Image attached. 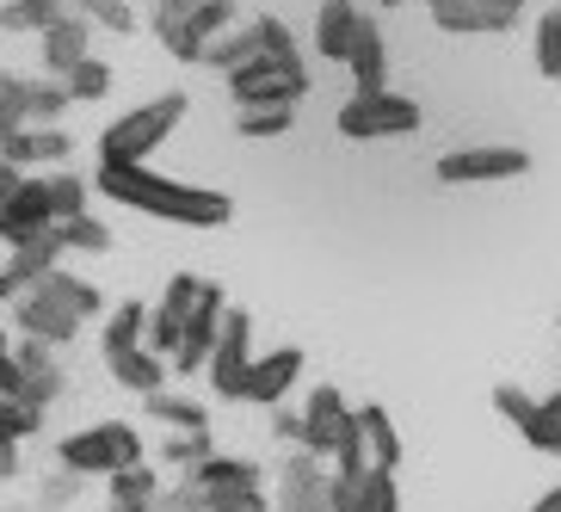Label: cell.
I'll list each match as a JSON object with an SVG mask.
<instances>
[{
  "instance_id": "6da1fadb",
  "label": "cell",
  "mask_w": 561,
  "mask_h": 512,
  "mask_svg": "<svg viewBox=\"0 0 561 512\" xmlns=\"http://www.w3.org/2000/svg\"><path fill=\"white\" fill-rule=\"evenodd\" d=\"M93 192H105V198L124 204V211L185 223V229H222V223L234 216V198H229V192L167 180V173H154V167H117V161H100V173H93Z\"/></svg>"
},
{
  "instance_id": "7a4b0ae2",
  "label": "cell",
  "mask_w": 561,
  "mask_h": 512,
  "mask_svg": "<svg viewBox=\"0 0 561 512\" xmlns=\"http://www.w3.org/2000/svg\"><path fill=\"white\" fill-rule=\"evenodd\" d=\"M185 112H192V100H185V93H161V100H149V105H136V112L112 117V124L100 130V161L149 167V155L161 149L173 130H180Z\"/></svg>"
},
{
  "instance_id": "3957f363",
  "label": "cell",
  "mask_w": 561,
  "mask_h": 512,
  "mask_svg": "<svg viewBox=\"0 0 561 512\" xmlns=\"http://www.w3.org/2000/svg\"><path fill=\"white\" fill-rule=\"evenodd\" d=\"M154 37L173 62H204L222 32H234V0H154Z\"/></svg>"
},
{
  "instance_id": "277c9868",
  "label": "cell",
  "mask_w": 561,
  "mask_h": 512,
  "mask_svg": "<svg viewBox=\"0 0 561 512\" xmlns=\"http://www.w3.org/2000/svg\"><path fill=\"white\" fill-rule=\"evenodd\" d=\"M142 432L130 426V420H100V426L87 432H68L62 445H56V463H62L68 476H100L112 481L117 469H136L142 463Z\"/></svg>"
},
{
  "instance_id": "5b68a950",
  "label": "cell",
  "mask_w": 561,
  "mask_h": 512,
  "mask_svg": "<svg viewBox=\"0 0 561 512\" xmlns=\"http://www.w3.org/2000/svg\"><path fill=\"white\" fill-rule=\"evenodd\" d=\"M309 93V62L302 56H253L248 68L229 75V100L234 112H260V105H297Z\"/></svg>"
},
{
  "instance_id": "8992f818",
  "label": "cell",
  "mask_w": 561,
  "mask_h": 512,
  "mask_svg": "<svg viewBox=\"0 0 561 512\" xmlns=\"http://www.w3.org/2000/svg\"><path fill=\"white\" fill-rule=\"evenodd\" d=\"M333 130L346 143H396V136L420 130V105L408 93H352L333 117Z\"/></svg>"
},
{
  "instance_id": "52a82bcc",
  "label": "cell",
  "mask_w": 561,
  "mask_h": 512,
  "mask_svg": "<svg viewBox=\"0 0 561 512\" xmlns=\"http://www.w3.org/2000/svg\"><path fill=\"white\" fill-rule=\"evenodd\" d=\"M445 185H500L530 173V155L512 149V143H462V149H445L438 167H432Z\"/></svg>"
},
{
  "instance_id": "ba28073f",
  "label": "cell",
  "mask_w": 561,
  "mask_h": 512,
  "mask_svg": "<svg viewBox=\"0 0 561 512\" xmlns=\"http://www.w3.org/2000/svg\"><path fill=\"white\" fill-rule=\"evenodd\" d=\"M253 315L248 309H229V321H222V333H216V352H210V389L216 401H241V389H248V371H253Z\"/></svg>"
},
{
  "instance_id": "9c48e42d",
  "label": "cell",
  "mask_w": 561,
  "mask_h": 512,
  "mask_svg": "<svg viewBox=\"0 0 561 512\" xmlns=\"http://www.w3.org/2000/svg\"><path fill=\"white\" fill-rule=\"evenodd\" d=\"M352 426H358V408H346L340 389L314 383L309 401H302V451H314L321 463H333V451L352 439Z\"/></svg>"
},
{
  "instance_id": "30bf717a",
  "label": "cell",
  "mask_w": 561,
  "mask_h": 512,
  "mask_svg": "<svg viewBox=\"0 0 561 512\" xmlns=\"http://www.w3.org/2000/svg\"><path fill=\"white\" fill-rule=\"evenodd\" d=\"M278 512H333V463L290 451L278 463Z\"/></svg>"
},
{
  "instance_id": "8fae6325",
  "label": "cell",
  "mask_w": 561,
  "mask_h": 512,
  "mask_svg": "<svg viewBox=\"0 0 561 512\" xmlns=\"http://www.w3.org/2000/svg\"><path fill=\"white\" fill-rule=\"evenodd\" d=\"M494 408H500V420H512V426H518V439H525L530 451L561 457V426L549 420V408L530 396V389H518V383H500V389H494Z\"/></svg>"
},
{
  "instance_id": "7c38bea8",
  "label": "cell",
  "mask_w": 561,
  "mask_h": 512,
  "mask_svg": "<svg viewBox=\"0 0 561 512\" xmlns=\"http://www.w3.org/2000/svg\"><path fill=\"white\" fill-rule=\"evenodd\" d=\"M50 229H56V216H50V198H44V173H32L19 192L0 198V241H7V248L37 241V235H50Z\"/></svg>"
},
{
  "instance_id": "4fadbf2b",
  "label": "cell",
  "mask_w": 561,
  "mask_h": 512,
  "mask_svg": "<svg viewBox=\"0 0 561 512\" xmlns=\"http://www.w3.org/2000/svg\"><path fill=\"white\" fill-rule=\"evenodd\" d=\"M13 328H19V340H44V346H75V333H81V315L75 309H62V303H50V297H37V291H25V297L13 303Z\"/></svg>"
},
{
  "instance_id": "5bb4252c",
  "label": "cell",
  "mask_w": 561,
  "mask_h": 512,
  "mask_svg": "<svg viewBox=\"0 0 561 512\" xmlns=\"http://www.w3.org/2000/svg\"><path fill=\"white\" fill-rule=\"evenodd\" d=\"M426 7H432V25L450 37H494L518 25V13L494 7V0H426Z\"/></svg>"
},
{
  "instance_id": "9a60e30c",
  "label": "cell",
  "mask_w": 561,
  "mask_h": 512,
  "mask_svg": "<svg viewBox=\"0 0 561 512\" xmlns=\"http://www.w3.org/2000/svg\"><path fill=\"white\" fill-rule=\"evenodd\" d=\"M297 383H302V352L297 346H272L265 359H253L241 401H253V408H284V396H290Z\"/></svg>"
},
{
  "instance_id": "2e32d148",
  "label": "cell",
  "mask_w": 561,
  "mask_h": 512,
  "mask_svg": "<svg viewBox=\"0 0 561 512\" xmlns=\"http://www.w3.org/2000/svg\"><path fill=\"white\" fill-rule=\"evenodd\" d=\"M68 155H75V143H68V130H13V136H0V161H13L19 173H32V167H68Z\"/></svg>"
},
{
  "instance_id": "e0dca14e",
  "label": "cell",
  "mask_w": 561,
  "mask_h": 512,
  "mask_svg": "<svg viewBox=\"0 0 561 512\" xmlns=\"http://www.w3.org/2000/svg\"><path fill=\"white\" fill-rule=\"evenodd\" d=\"M346 68H352V81H358V93H389V50H382V25L370 13L358 19V37H352V50H346Z\"/></svg>"
},
{
  "instance_id": "ac0fdd59",
  "label": "cell",
  "mask_w": 561,
  "mask_h": 512,
  "mask_svg": "<svg viewBox=\"0 0 561 512\" xmlns=\"http://www.w3.org/2000/svg\"><path fill=\"white\" fill-rule=\"evenodd\" d=\"M87 44H93V19H81L75 7H68V19H56L50 32H44V75H56V81H62L75 62H87V56H93Z\"/></svg>"
},
{
  "instance_id": "d6986e66",
  "label": "cell",
  "mask_w": 561,
  "mask_h": 512,
  "mask_svg": "<svg viewBox=\"0 0 561 512\" xmlns=\"http://www.w3.org/2000/svg\"><path fill=\"white\" fill-rule=\"evenodd\" d=\"M358 19H364L358 0H321V13H314V56L346 62L352 37H358Z\"/></svg>"
},
{
  "instance_id": "ffe728a7",
  "label": "cell",
  "mask_w": 561,
  "mask_h": 512,
  "mask_svg": "<svg viewBox=\"0 0 561 512\" xmlns=\"http://www.w3.org/2000/svg\"><path fill=\"white\" fill-rule=\"evenodd\" d=\"M358 432H364V463H370L377 476H396V469H401V432H396V420L370 401V408H358Z\"/></svg>"
},
{
  "instance_id": "44dd1931",
  "label": "cell",
  "mask_w": 561,
  "mask_h": 512,
  "mask_svg": "<svg viewBox=\"0 0 561 512\" xmlns=\"http://www.w3.org/2000/svg\"><path fill=\"white\" fill-rule=\"evenodd\" d=\"M142 413L161 420L167 432H210V408H204L198 396H180V389H154V396H142Z\"/></svg>"
},
{
  "instance_id": "7402d4cb",
  "label": "cell",
  "mask_w": 561,
  "mask_h": 512,
  "mask_svg": "<svg viewBox=\"0 0 561 512\" xmlns=\"http://www.w3.org/2000/svg\"><path fill=\"white\" fill-rule=\"evenodd\" d=\"M62 265V241L56 235H37V241H19L13 260H7V278H13V291H32V284H44Z\"/></svg>"
},
{
  "instance_id": "603a6c76",
  "label": "cell",
  "mask_w": 561,
  "mask_h": 512,
  "mask_svg": "<svg viewBox=\"0 0 561 512\" xmlns=\"http://www.w3.org/2000/svg\"><path fill=\"white\" fill-rule=\"evenodd\" d=\"M37 297H50V303H62V309H75L81 321H93V315H105V297H100V284H87L81 272H68V265H56L44 284H32Z\"/></svg>"
},
{
  "instance_id": "cb8c5ba5",
  "label": "cell",
  "mask_w": 561,
  "mask_h": 512,
  "mask_svg": "<svg viewBox=\"0 0 561 512\" xmlns=\"http://www.w3.org/2000/svg\"><path fill=\"white\" fill-rule=\"evenodd\" d=\"M185 488H265V469L253 457H222L216 451L210 463H198L192 476H180Z\"/></svg>"
},
{
  "instance_id": "d4e9b609",
  "label": "cell",
  "mask_w": 561,
  "mask_h": 512,
  "mask_svg": "<svg viewBox=\"0 0 561 512\" xmlns=\"http://www.w3.org/2000/svg\"><path fill=\"white\" fill-rule=\"evenodd\" d=\"M142 333H149V303H117V309L105 315V333H100L105 364L124 359V352H136L142 346Z\"/></svg>"
},
{
  "instance_id": "484cf974",
  "label": "cell",
  "mask_w": 561,
  "mask_h": 512,
  "mask_svg": "<svg viewBox=\"0 0 561 512\" xmlns=\"http://www.w3.org/2000/svg\"><path fill=\"white\" fill-rule=\"evenodd\" d=\"M105 371L117 377V389H136V396H154V389H167V371H173V364H167V359H154L149 346H136V352H124V359H112Z\"/></svg>"
},
{
  "instance_id": "4316f807",
  "label": "cell",
  "mask_w": 561,
  "mask_h": 512,
  "mask_svg": "<svg viewBox=\"0 0 561 512\" xmlns=\"http://www.w3.org/2000/svg\"><path fill=\"white\" fill-rule=\"evenodd\" d=\"M44 198H50V216H56V223H68V216H87L93 180H81L75 167H50V173H44Z\"/></svg>"
},
{
  "instance_id": "83f0119b",
  "label": "cell",
  "mask_w": 561,
  "mask_h": 512,
  "mask_svg": "<svg viewBox=\"0 0 561 512\" xmlns=\"http://www.w3.org/2000/svg\"><path fill=\"white\" fill-rule=\"evenodd\" d=\"M62 112H68V81H56V75L25 81V130H50Z\"/></svg>"
},
{
  "instance_id": "f1b7e54d",
  "label": "cell",
  "mask_w": 561,
  "mask_h": 512,
  "mask_svg": "<svg viewBox=\"0 0 561 512\" xmlns=\"http://www.w3.org/2000/svg\"><path fill=\"white\" fill-rule=\"evenodd\" d=\"M56 19H68V0H7L0 7V32H50Z\"/></svg>"
},
{
  "instance_id": "f546056e",
  "label": "cell",
  "mask_w": 561,
  "mask_h": 512,
  "mask_svg": "<svg viewBox=\"0 0 561 512\" xmlns=\"http://www.w3.org/2000/svg\"><path fill=\"white\" fill-rule=\"evenodd\" d=\"M105 494L117 500V507H136V512H154V500H161V476H154L149 463H136V469H117L112 481H105Z\"/></svg>"
},
{
  "instance_id": "4dcf8cb0",
  "label": "cell",
  "mask_w": 561,
  "mask_h": 512,
  "mask_svg": "<svg viewBox=\"0 0 561 512\" xmlns=\"http://www.w3.org/2000/svg\"><path fill=\"white\" fill-rule=\"evenodd\" d=\"M253 56H265V50H260V37H253V25H241V32H222L210 50H204V68H216V75L229 81L234 68H248Z\"/></svg>"
},
{
  "instance_id": "1f68e13d",
  "label": "cell",
  "mask_w": 561,
  "mask_h": 512,
  "mask_svg": "<svg viewBox=\"0 0 561 512\" xmlns=\"http://www.w3.org/2000/svg\"><path fill=\"white\" fill-rule=\"evenodd\" d=\"M210 457H216L210 432H167V439H161V463H167V469H180V476H192V469L210 463Z\"/></svg>"
},
{
  "instance_id": "d6a6232c",
  "label": "cell",
  "mask_w": 561,
  "mask_h": 512,
  "mask_svg": "<svg viewBox=\"0 0 561 512\" xmlns=\"http://www.w3.org/2000/svg\"><path fill=\"white\" fill-rule=\"evenodd\" d=\"M198 512H278L265 500V488H192Z\"/></svg>"
},
{
  "instance_id": "836d02e7",
  "label": "cell",
  "mask_w": 561,
  "mask_h": 512,
  "mask_svg": "<svg viewBox=\"0 0 561 512\" xmlns=\"http://www.w3.org/2000/svg\"><path fill=\"white\" fill-rule=\"evenodd\" d=\"M56 241H62V253H105L112 248V229H105L100 216H68V223H56Z\"/></svg>"
},
{
  "instance_id": "e575fe53",
  "label": "cell",
  "mask_w": 561,
  "mask_h": 512,
  "mask_svg": "<svg viewBox=\"0 0 561 512\" xmlns=\"http://www.w3.org/2000/svg\"><path fill=\"white\" fill-rule=\"evenodd\" d=\"M297 124V105H260V112H234V130L248 136V143H272Z\"/></svg>"
},
{
  "instance_id": "d590c367",
  "label": "cell",
  "mask_w": 561,
  "mask_h": 512,
  "mask_svg": "<svg viewBox=\"0 0 561 512\" xmlns=\"http://www.w3.org/2000/svg\"><path fill=\"white\" fill-rule=\"evenodd\" d=\"M62 81H68V100L93 105V100H105V93H112V68H105L100 56H87V62H75V68H68Z\"/></svg>"
},
{
  "instance_id": "8d00e7d4",
  "label": "cell",
  "mask_w": 561,
  "mask_h": 512,
  "mask_svg": "<svg viewBox=\"0 0 561 512\" xmlns=\"http://www.w3.org/2000/svg\"><path fill=\"white\" fill-rule=\"evenodd\" d=\"M180 340H185V321H180L173 309H161V303H149V333H142V346H149L154 359H167V364H173Z\"/></svg>"
},
{
  "instance_id": "74e56055",
  "label": "cell",
  "mask_w": 561,
  "mask_h": 512,
  "mask_svg": "<svg viewBox=\"0 0 561 512\" xmlns=\"http://www.w3.org/2000/svg\"><path fill=\"white\" fill-rule=\"evenodd\" d=\"M537 75L543 81H561V7H549L537 19Z\"/></svg>"
},
{
  "instance_id": "f35d334b",
  "label": "cell",
  "mask_w": 561,
  "mask_h": 512,
  "mask_svg": "<svg viewBox=\"0 0 561 512\" xmlns=\"http://www.w3.org/2000/svg\"><path fill=\"white\" fill-rule=\"evenodd\" d=\"M81 19H93V25H105V32H136V13H130V0H68Z\"/></svg>"
},
{
  "instance_id": "ab89813d",
  "label": "cell",
  "mask_w": 561,
  "mask_h": 512,
  "mask_svg": "<svg viewBox=\"0 0 561 512\" xmlns=\"http://www.w3.org/2000/svg\"><path fill=\"white\" fill-rule=\"evenodd\" d=\"M0 432H7L13 445L37 439V432H44V408H25V401H7V396H0Z\"/></svg>"
},
{
  "instance_id": "60d3db41",
  "label": "cell",
  "mask_w": 561,
  "mask_h": 512,
  "mask_svg": "<svg viewBox=\"0 0 561 512\" xmlns=\"http://www.w3.org/2000/svg\"><path fill=\"white\" fill-rule=\"evenodd\" d=\"M253 37H260V50L265 56H284V62H290V56H302L297 50V32H290V25H284V19H253Z\"/></svg>"
},
{
  "instance_id": "b9f144b4",
  "label": "cell",
  "mask_w": 561,
  "mask_h": 512,
  "mask_svg": "<svg viewBox=\"0 0 561 512\" xmlns=\"http://www.w3.org/2000/svg\"><path fill=\"white\" fill-rule=\"evenodd\" d=\"M364 500H370V512H401V488H396V476H364Z\"/></svg>"
},
{
  "instance_id": "7bdbcfd3",
  "label": "cell",
  "mask_w": 561,
  "mask_h": 512,
  "mask_svg": "<svg viewBox=\"0 0 561 512\" xmlns=\"http://www.w3.org/2000/svg\"><path fill=\"white\" fill-rule=\"evenodd\" d=\"M370 476V469H364ZM364 476H333V512H370L364 500Z\"/></svg>"
},
{
  "instance_id": "ee69618b",
  "label": "cell",
  "mask_w": 561,
  "mask_h": 512,
  "mask_svg": "<svg viewBox=\"0 0 561 512\" xmlns=\"http://www.w3.org/2000/svg\"><path fill=\"white\" fill-rule=\"evenodd\" d=\"M272 439H284L290 451H302V413H290V408H272Z\"/></svg>"
},
{
  "instance_id": "f6af8a7d",
  "label": "cell",
  "mask_w": 561,
  "mask_h": 512,
  "mask_svg": "<svg viewBox=\"0 0 561 512\" xmlns=\"http://www.w3.org/2000/svg\"><path fill=\"white\" fill-rule=\"evenodd\" d=\"M75 481H81V476H68V469L56 481H44V507H75V494H81Z\"/></svg>"
},
{
  "instance_id": "bcb514c9",
  "label": "cell",
  "mask_w": 561,
  "mask_h": 512,
  "mask_svg": "<svg viewBox=\"0 0 561 512\" xmlns=\"http://www.w3.org/2000/svg\"><path fill=\"white\" fill-rule=\"evenodd\" d=\"M154 512H198V500H192V488H161V500H154Z\"/></svg>"
},
{
  "instance_id": "7dc6e473",
  "label": "cell",
  "mask_w": 561,
  "mask_h": 512,
  "mask_svg": "<svg viewBox=\"0 0 561 512\" xmlns=\"http://www.w3.org/2000/svg\"><path fill=\"white\" fill-rule=\"evenodd\" d=\"M13 476H19V445L0 432V481H13Z\"/></svg>"
},
{
  "instance_id": "c3c4849f",
  "label": "cell",
  "mask_w": 561,
  "mask_h": 512,
  "mask_svg": "<svg viewBox=\"0 0 561 512\" xmlns=\"http://www.w3.org/2000/svg\"><path fill=\"white\" fill-rule=\"evenodd\" d=\"M25 180H32V173H19L13 161H0V198H7V192H19Z\"/></svg>"
},
{
  "instance_id": "681fc988",
  "label": "cell",
  "mask_w": 561,
  "mask_h": 512,
  "mask_svg": "<svg viewBox=\"0 0 561 512\" xmlns=\"http://www.w3.org/2000/svg\"><path fill=\"white\" fill-rule=\"evenodd\" d=\"M19 87H25V81H19V75H7V68H0V105H7V100H13V93H19Z\"/></svg>"
},
{
  "instance_id": "f907efd6",
  "label": "cell",
  "mask_w": 561,
  "mask_h": 512,
  "mask_svg": "<svg viewBox=\"0 0 561 512\" xmlns=\"http://www.w3.org/2000/svg\"><path fill=\"white\" fill-rule=\"evenodd\" d=\"M530 512H561V488H549V494L537 500V507H530Z\"/></svg>"
},
{
  "instance_id": "816d5d0a",
  "label": "cell",
  "mask_w": 561,
  "mask_h": 512,
  "mask_svg": "<svg viewBox=\"0 0 561 512\" xmlns=\"http://www.w3.org/2000/svg\"><path fill=\"white\" fill-rule=\"evenodd\" d=\"M0 303H19V291H13V278H7V265H0Z\"/></svg>"
},
{
  "instance_id": "f5cc1de1",
  "label": "cell",
  "mask_w": 561,
  "mask_h": 512,
  "mask_svg": "<svg viewBox=\"0 0 561 512\" xmlns=\"http://www.w3.org/2000/svg\"><path fill=\"white\" fill-rule=\"evenodd\" d=\"M543 408H549V420L561 426V389H556V396H543Z\"/></svg>"
},
{
  "instance_id": "db71d44e",
  "label": "cell",
  "mask_w": 561,
  "mask_h": 512,
  "mask_svg": "<svg viewBox=\"0 0 561 512\" xmlns=\"http://www.w3.org/2000/svg\"><path fill=\"white\" fill-rule=\"evenodd\" d=\"M7 352H13V333H7V328H0V359H7Z\"/></svg>"
},
{
  "instance_id": "11a10c76",
  "label": "cell",
  "mask_w": 561,
  "mask_h": 512,
  "mask_svg": "<svg viewBox=\"0 0 561 512\" xmlns=\"http://www.w3.org/2000/svg\"><path fill=\"white\" fill-rule=\"evenodd\" d=\"M494 7H512V13H525V0H494Z\"/></svg>"
},
{
  "instance_id": "9f6ffc18",
  "label": "cell",
  "mask_w": 561,
  "mask_h": 512,
  "mask_svg": "<svg viewBox=\"0 0 561 512\" xmlns=\"http://www.w3.org/2000/svg\"><path fill=\"white\" fill-rule=\"evenodd\" d=\"M105 512H136V507H117V500H112V507H105Z\"/></svg>"
},
{
  "instance_id": "6f0895ef",
  "label": "cell",
  "mask_w": 561,
  "mask_h": 512,
  "mask_svg": "<svg viewBox=\"0 0 561 512\" xmlns=\"http://www.w3.org/2000/svg\"><path fill=\"white\" fill-rule=\"evenodd\" d=\"M377 7H408V0H377Z\"/></svg>"
},
{
  "instance_id": "680465c9",
  "label": "cell",
  "mask_w": 561,
  "mask_h": 512,
  "mask_svg": "<svg viewBox=\"0 0 561 512\" xmlns=\"http://www.w3.org/2000/svg\"><path fill=\"white\" fill-rule=\"evenodd\" d=\"M556 7H561V0H556Z\"/></svg>"
},
{
  "instance_id": "91938a15",
  "label": "cell",
  "mask_w": 561,
  "mask_h": 512,
  "mask_svg": "<svg viewBox=\"0 0 561 512\" xmlns=\"http://www.w3.org/2000/svg\"><path fill=\"white\" fill-rule=\"evenodd\" d=\"M25 512H32V507H25Z\"/></svg>"
}]
</instances>
